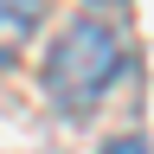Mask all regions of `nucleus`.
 <instances>
[{"instance_id": "1", "label": "nucleus", "mask_w": 154, "mask_h": 154, "mask_svg": "<svg viewBox=\"0 0 154 154\" xmlns=\"http://www.w3.org/2000/svg\"><path fill=\"white\" fill-rule=\"evenodd\" d=\"M122 77V38H116L103 19H77L64 26V38L45 58V90L64 116H84L103 103V90H116Z\"/></svg>"}, {"instance_id": "3", "label": "nucleus", "mask_w": 154, "mask_h": 154, "mask_svg": "<svg viewBox=\"0 0 154 154\" xmlns=\"http://www.w3.org/2000/svg\"><path fill=\"white\" fill-rule=\"evenodd\" d=\"M103 154H154V148H141V141H109Z\"/></svg>"}, {"instance_id": "2", "label": "nucleus", "mask_w": 154, "mask_h": 154, "mask_svg": "<svg viewBox=\"0 0 154 154\" xmlns=\"http://www.w3.org/2000/svg\"><path fill=\"white\" fill-rule=\"evenodd\" d=\"M45 19V0H0V64H13L26 51V38Z\"/></svg>"}]
</instances>
